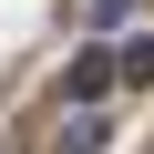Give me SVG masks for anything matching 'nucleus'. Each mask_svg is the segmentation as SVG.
Returning <instances> with one entry per match:
<instances>
[{
    "instance_id": "3",
    "label": "nucleus",
    "mask_w": 154,
    "mask_h": 154,
    "mask_svg": "<svg viewBox=\"0 0 154 154\" xmlns=\"http://www.w3.org/2000/svg\"><path fill=\"white\" fill-rule=\"evenodd\" d=\"M113 82H154V41H123L113 51Z\"/></svg>"
},
{
    "instance_id": "1",
    "label": "nucleus",
    "mask_w": 154,
    "mask_h": 154,
    "mask_svg": "<svg viewBox=\"0 0 154 154\" xmlns=\"http://www.w3.org/2000/svg\"><path fill=\"white\" fill-rule=\"evenodd\" d=\"M62 93L82 103V113H93V103L113 93V51H72V72H62Z\"/></svg>"
},
{
    "instance_id": "4",
    "label": "nucleus",
    "mask_w": 154,
    "mask_h": 154,
    "mask_svg": "<svg viewBox=\"0 0 154 154\" xmlns=\"http://www.w3.org/2000/svg\"><path fill=\"white\" fill-rule=\"evenodd\" d=\"M123 11H134V0H93V21H103V31H113V21H123Z\"/></svg>"
},
{
    "instance_id": "2",
    "label": "nucleus",
    "mask_w": 154,
    "mask_h": 154,
    "mask_svg": "<svg viewBox=\"0 0 154 154\" xmlns=\"http://www.w3.org/2000/svg\"><path fill=\"white\" fill-rule=\"evenodd\" d=\"M51 154H103V113H72V123H62V144H51Z\"/></svg>"
}]
</instances>
